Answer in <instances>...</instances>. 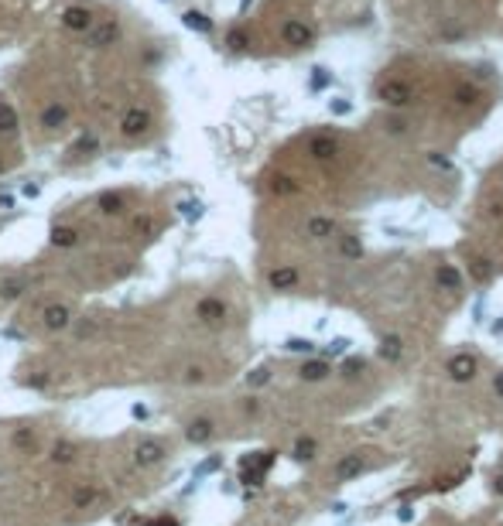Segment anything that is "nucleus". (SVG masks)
I'll return each instance as SVG.
<instances>
[{"mask_svg":"<svg viewBox=\"0 0 503 526\" xmlns=\"http://www.w3.org/2000/svg\"><path fill=\"white\" fill-rule=\"evenodd\" d=\"M151 123H154V116H151L147 106H130V109L120 116V137H127V140L144 137V134L151 130Z\"/></svg>","mask_w":503,"mask_h":526,"instance_id":"nucleus-1","label":"nucleus"},{"mask_svg":"<svg viewBox=\"0 0 503 526\" xmlns=\"http://www.w3.org/2000/svg\"><path fill=\"white\" fill-rule=\"evenodd\" d=\"M116 38H120V24H116V17H113V21H100V24H93V28L86 31V48L103 52V48H110Z\"/></svg>","mask_w":503,"mask_h":526,"instance_id":"nucleus-2","label":"nucleus"},{"mask_svg":"<svg viewBox=\"0 0 503 526\" xmlns=\"http://www.w3.org/2000/svg\"><path fill=\"white\" fill-rule=\"evenodd\" d=\"M59 21H62V28H65V31H76V34H86V31L96 24L93 10H90V7H79V3L65 7V10L59 14Z\"/></svg>","mask_w":503,"mask_h":526,"instance_id":"nucleus-3","label":"nucleus"},{"mask_svg":"<svg viewBox=\"0 0 503 526\" xmlns=\"http://www.w3.org/2000/svg\"><path fill=\"white\" fill-rule=\"evenodd\" d=\"M271 465H274V451H257V454L243 458V482L247 485H260Z\"/></svg>","mask_w":503,"mask_h":526,"instance_id":"nucleus-4","label":"nucleus"},{"mask_svg":"<svg viewBox=\"0 0 503 526\" xmlns=\"http://www.w3.org/2000/svg\"><path fill=\"white\" fill-rule=\"evenodd\" d=\"M281 41H285V45H291V48H311L315 31H311L305 21L291 17V21H285V24H281Z\"/></svg>","mask_w":503,"mask_h":526,"instance_id":"nucleus-5","label":"nucleus"},{"mask_svg":"<svg viewBox=\"0 0 503 526\" xmlns=\"http://www.w3.org/2000/svg\"><path fill=\"white\" fill-rule=\"evenodd\" d=\"M165 454H168L165 441H158V438H144L141 444H137V448H134V465H137V468H151V465L165 461Z\"/></svg>","mask_w":503,"mask_h":526,"instance_id":"nucleus-6","label":"nucleus"},{"mask_svg":"<svg viewBox=\"0 0 503 526\" xmlns=\"http://www.w3.org/2000/svg\"><path fill=\"white\" fill-rule=\"evenodd\" d=\"M226 315H229V308H226L223 297H202L199 304H196V318H199L202 325H223Z\"/></svg>","mask_w":503,"mask_h":526,"instance_id":"nucleus-7","label":"nucleus"},{"mask_svg":"<svg viewBox=\"0 0 503 526\" xmlns=\"http://www.w3.org/2000/svg\"><path fill=\"white\" fill-rule=\"evenodd\" d=\"M476 372H480L476 355H469V352H455V355L449 359V376H452L455 383H469Z\"/></svg>","mask_w":503,"mask_h":526,"instance_id":"nucleus-8","label":"nucleus"},{"mask_svg":"<svg viewBox=\"0 0 503 526\" xmlns=\"http://www.w3.org/2000/svg\"><path fill=\"white\" fill-rule=\"evenodd\" d=\"M377 99L387 103V106H407L411 103V86L401 79H387L384 86L377 89Z\"/></svg>","mask_w":503,"mask_h":526,"instance_id":"nucleus-9","label":"nucleus"},{"mask_svg":"<svg viewBox=\"0 0 503 526\" xmlns=\"http://www.w3.org/2000/svg\"><path fill=\"white\" fill-rule=\"evenodd\" d=\"M41 322H45V328L48 332H62V328H69L72 325V308L69 304H48L45 311H41Z\"/></svg>","mask_w":503,"mask_h":526,"instance_id":"nucleus-10","label":"nucleus"},{"mask_svg":"<svg viewBox=\"0 0 503 526\" xmlns=\"http://www.w3.org/2000/svg\"><path fill=\"white\" fill-rule=\"evenodd\" d=\"M308 154H311L315 161H332V158L339 154V140H336L332 134H318V137L308 140Z\"/></svg>","mask_w":503,"mask_h":526,"instance_id":"nucleus-11","label":"nucleus"},{"mask_svg":"<svg viewBox=\"0 0 503 526\" xmlns=\"http://www.w3.org/2000/svg\"><path fill=\"white\" fill-rule=\"evenodd\" d=\"M69 123V106L65 103H48L45 109H41V127L45 130H59V127H65Z\"/></svg>","mask_w":503,"mask_h":526,"instance_id":"nucleus-12","label":"nucleus"},{"mask_svg":"<svg viewBox=\"0 0 503 526\" xmlns=\"http://www.w3.org/2000/svg\"><path fill=\"white\" fill-rule=\"evenodd\" d=\"M363 468H367V458H363V454H346V458L336 465V478H339V482H353Z\"/></svg>","mask_w":503,"mask_h":526,"instance_id":"nucleus-13","label":"nucleus"},{"mask_svg":"<svg viewBox=\"0 0 503 526\" xmlns=\"http://www.w3.org/2000/svg\"><path fill=\"white\" fill-rule=\"evenodd\" d=\"M267 284H271L274 291H291V287L298 284V270H295V266H274V270L267 273Z\"/></svg>","mask_w":503,"mask_h":526,"instance_id":"nucleus-14","label":"nucleus"},{"mask_svg":"<svg viewBox=\"0 0 503 526\" xmlns=\"http://www.w3.org/2000/svg\"><path fill=\"white\" fill-rule=\"evenodd\" d=\"M79 229L76 226H55L52 229V246L55 250H72V246H79Z\"/></svg>","mask_w":503,"mask_h":526,"instance_id":"nucleus-15","label":"nucleus"},{"mask_svg":"<svg viewBox=\"0 0 503 526\" xmlns=\"http://www.w3.org/2000/svg\"><path fill=\"white\" fill-rule=\"evenodd\" d=\"M212 434H216V424H212L209 417H196V421L185 428V438L192 441V444H205Z\"/></svg>","mask_w":503,"mask_h":526,"instance_id":"nucleus-16","label":"nucleus"},{"mask_svg":"<svg viewBox=\"0 0 503 526\" xmlns=\"http://www.w3.org/2000/svg\"><path fill=\"white\" fill-rule=\"evenodd\" d=\"M435 284H438L442 291H459V287H462V273H459L452 263H442V266L435 270Z\"/></svg>","mask_w":503,"mask_h":526,"instance_id":"nucleus-17","label":"nucleus"},{"mask_svg":"<svg viewBox=\"0 0 503 526\" xmlns=\"http://www.w3.org/2000/svg\"><path fill=\"white\" fill-rule=\"evenodd\" d=\"M96 205H100L103 215H123V209H127V198H123L120 191H103L100 198H96Z\"/></svg>","mask_w":503,"mask_h":526,"instance_id":"nucleus-18","label":"nucleus"},{"mask_svg":"<svg viewBox=\"0 0 503 526\" xmlns=\"http://www.w3.org/2000/svg\"><path fill=\"white\" fill-rule=\"evenodd\" d=\"M17 127H21L17 109H14L7 99H0V134H3V137H14V134H17Z\"/></svg>","mask_w":503,"mask_h":526,"instance_id":"nucleus-19","label":"nucleus"},{"mask_svg":"<svg viewBox=\"0 0 503 526\" xmlns=\"http://www.w3.org/2000/svg\"><path fill=\"white\" fill-rule=\"evenodd\" d=\"M103 499V489H96V485H79L76 492H72V506L76 509H90V506H96Z\"/></svg>","mask_w":503,"mask_h":526,"instance_id":"nucleus-20","label":"nucleus"},{"mask_svg":"<svg viewBox=\"0 0 503 526\" xmlns=\"http://www.w3.org/2000/svg\"><path fill=\"white\" fill-rule=\"evenodd\" d=\"M305 229H308V236H311V240H329V236L336 233V222H332L329 215H311Z\"/></svg>","mask_w":503,"mask_h":526,"instance_id":"nucleus-21","label":"nucleus"},{"mask_svg":"<svg viewBox=\"0 0 503 526\" xmlns=\"http://www.w3.org/2000/svg\"><path fill=\"white\" fill-rule=\"evenodd\" d=\"M182 24L196 34H212V17H205L202 10H185L182 14Z\"/></svg>","mask_w":503,"mask_h":526,"instance_id":"nucleus-22","label":"nucleus"},{"mask_svg":"<svg viewBox=\"0 0 503 526\" xmlns=\"http://www.w3.org/2000/svg\"><path fill=\"white\" fill-rule=\"evenodd\" d=\"M298 372H302V379H308V383H318V379L329 376V362L325 359H308Z\"/></svg>","mask_w":503,"mask_h":526,"instance_id":"nucleus-23","label":"nucleus"},{"mask_svg":"<svg viewBox=\"0 0 503 526\" xmlns=\"http://www.w3.org/2000/svg\"><path fill=\"white\" fill-rule=\"evenodd\" d=\"M76 454H79V448L72 441H55V448H52V461L55 465H72Z\"/></svg>","mask_w":503,"mask_h":526,"instance_id":"nucleus-24","label":"nucleus"},{"mask_svg":"<svg viewBox=\"0 0 503 526\" xmlns=\"http://www.w3.org/2000/svg\"><path fill=\"white\" fill-rule=\"evenodd\" d=\"M401 339L398 335H384V342H380V359L384 362H398L401 359Z\"/></svg>","mask_w":503,"mask_h":526,"instance_id":"nucleus-25","label":"nucleus"},{"mask_svg":"<svg viewBox=\"0 0 503 526\" xmlns=\"http://www.w3.org/2000/svg\"><path fill=\"white\" fill-rule=\"evenodd\" d=\"M10 444H14L17 451H34L38 438H34V431H31V428H17V431L10 434Z\"/></svg>","mask_w":503,"mask_h":526,"instance_id":"nucleus-26","label":"nucleus"},{"mask_svg":"<svg viewBox=\"0 0 503 526\" xmlns=\"http://www.w3.org/2000/svg\"><path fill=\"white\" fill-rule=\"evenodd\" d=\"M339 253H342L346 260H360V257H363L360 236H342V240H339Z\"/></svg>","mask_w":503,"mask_h":526,"instance_id":"nucleus-27","label":"nucleus"},{"mask_svg":"<svg viewBox=\"0 0 503 526\" xmlns=\"http://www.w3.org/2000/svg\"><path fill=\"white\" fill-rule=\"evenodd\" d=\"M315 451H318V444H315V438H298L295 441V451H291V454H295V461H311V458H315Z\"/></svg>","mask_w":503,"mask_h":526,"instance_id":"nucleus-28","label":"nucleus"},{"mask_svg":"<svg viewBox=\"0 0 503 526\" xmlns=\"http://www.w3.org/2000/svg\"><path fill=\"white\" fill-rule=\"evenodd\" d=\"M24 291H28V284H24L21 277H14V280H3V284H0V297H3V301H17Z\"/></svg>","mask_w":503,"mask_h":526,"instance_id":"nucleus-29","label":"nucleus"},{"mask_svg":"<svg viewBox=\"0 0 503 526\" xmlns=\"http://www.w3.org/2000/svg\"><path fill=\"white\" fill-rule=\"evenodd\" d=\"M247 45H250V34H247L243 28H233V31L226 34V48H229V52H243Z\"/></svg>","mask_w":503,"mask_h":526,"instance_id":"nucleus-30","label":"nucleus"},{"mask_svg":"<svg viewBox=\"0 0 503 526\" xmlns=\"http://www.w3.org/2000/svg\"><path fill=\"white\" fill-rule=\"evenodd\" d=\"M271 188L278 191V195H295L298 191V185H295V178H288V175H278L274 181H271Z\"/></svg>","mask_w":503,"mask_h":526,"instance_id":"nucleus-31","label":"nucleus"},{"mask_svg":"<svg viewBox=\"0 0 503 526\" xmlns=\"http://www.w3.org/2000/svg\"><path fill=\"white\" fill-rule=\"evenodd\" d=\"M178 212H182L189 222H196V219H202V202L199 198H196V202H192V198H189V202H178Z\"/></svg>","mask_w":503,"mask_h":526,"instance_id":"nucleus-32","label":"nucleus"},{"mask_svg":"<svg viewBox=\"0 0 503 526\" xmlns=\"http://www.w3.org/2000/svg\"><path fill=\"white\" fill-rule=\"evenodd\" d=\"M476 99H480V96H476V89H473V86H459V89H455V103H459V106H473Z\"/></svg>","mask_w":503,"mask_h":526,"instance_id":"nucleus-33","label":"nucleus"},{"mask_svg":"<svg viewBox=\"0 0 503 526\" xmlns=\"http://www.w3.org/2000/svg\"><path fill=\"white\" fill-rule=\"evenodd\" d=\"M247 383H250V386H264V383H271V369H267V366L254 369V372L247 376Z\"/></svg>","mask_w":503,"mask_h":526,"instance_id":"nucleus-34","label":"nucleus"},{"mask_svg":"<svg viewBox=\"0 0 503 526\" xmlns=\"http://www.w3.org/2000/svg\"><path fill=\"white\" fill-rule=\"evenodd\" d=\"M473 273H476V280H490V277H493V263L490 260H473Z\"/></svg>","mask_w":503,"mask_h":526,"instance_id":"nucleus-35","label":"nucleus"},{"mask_svg":"<svg viewBox=\"0 0 503 526\" xmlns=\"http://www.w3.org/2000/svg\"><path fill=\"white\" fill-rule=\"evenodd\" d=\"M329 83H332L329 69H311V89H325Z\"/></svg>","mask_w":503,"mask_h":526,"instance_id":"nucleus-36","label":"nucleus"},{"mask_svg":"<svg viewBox=\"0 0 503 526\" xmlns=\"http://www.w3.org/2000/svg\"><path fill=\"white\" fill-rule=\"evenodd\" d=\"M285 349H288V352H311V349H315V342H308V339H298V335H295V339H288V342H285Z\"/></svg>","mask_w":503,"mask_h":526,"instance_id":"nucleus-37","label":"nucleus"},{"mask_svg":"<svg viewBox=\"0 0 503 526\" xmlns=\"http://www.w3.org/2000/svg\"><path fill=\"white\" fill-rule=\"evenodd\" d=\"M353 342L349 339H332L329 346H325V355H346V349H349Z\"/></svg>","mask_w":503,"mask_h":526,"instance_id":"nucleus-38","label":"nucleus"},{"mask_svg":"<svg viewBox=\"0 0 503 526\" xmlns=\"http://www.w3.org/2000/svg\"><path fill=\"white\" fill-rule=\"evenodd\" d=\"M219 465H223V458H205V461H202L199 468H196V478H202V475H209V472H216Z\"/></svg>","mask_w":503,"mask_h":526,"instance_id":"nucleus-39","label":"nucleus"},{"mask_svg":"<svg viewBox=\"0 0 503 526\" xmlns=\"http://www.w3.org/2000/svg\"><path fill=\"white\" fill-rule=\"evenodd\" d=\"M154 229V219L151 215H137L134 219V233H151Z\"/></svg>","mask_w":503,"mask_h":526,"instance_id":"nucleus-40","label":"nucleus"},{"mask_svg":"<svg viewBox=\"0 0 503 526\" xmlns=\"http://www.w3.org/2000/svg\"><path fill=\"white\" fill-rule=\"evenodd\" d=\"M363 369V359H342V376H356Z\"/></svg>","mask_w":503,"mask_h":526,"instance_id":"nucleus-41","label":"nucleus"},{"mask_svg":"<svg viewBox=\"0 0 503 526\" xmlns=\"http://www.w3.org/2000/svg\"><path fill=\"white\" fill-rule=\"evenodd\" d=\"M24 386H31V390H45V386H48V376H45V372L28 376V379H24Z\"/></svg>","mask_w":503,"mask_h":526,"instance_id":"nucleus-42","label":"nucleus"},{"mask_svg":"<svg viewBox=\"0 0 503 526\" xmlns=\"http://www.w3.org/2000/svg\"><path fill=\"white\" fill-rule=\"evenodd\" d=\"M329 109H332L336 116H342V113H349L353 106H349V99H332V103H329Z\"/></svg>","mask_w":503,"mask_h":526,"instance_id":"nucleus-43","label":"nucleus"},{"mask_svg":"<svg viewBox=\"0 0 503 526\" xmlns=\"http://www.w3.org/2000/svg\"><path fill=\"white\" fill-rule=\"evenodd\" d=\"M144 526H182L175 516H158V520H147Z\"/></svg>","mask_w":503,"mask_h":526,"instance_id":"nucleus-44","label":"nucleus"},{"mask_svg":"<svg viewBox=\"0 0 503 526\" xmlns=\"http://www.w3.org/2000/svg\"><path fill=\"white\" fill-rule=\"evenodd\" d=\"M202 379H205V376H202V369H199V366H192V369L185 372V383H202Z\"/></svg>","mask_w":503,"mask_h":526,"instance_id":"nucleus-45","label":"nucleus"},{"mask_svg":"<svg viewBox=\"0 0 503 526\" xmlns=\"http://www.w3.org/2000/svg\"><path fill=\"white\" fill-rule=\"evenodd\" d=\"M76 151H96V137H83V140L76 144Z\"/></svg>","mask_w":503,"mask_h":526,"instance_id":"nucleus-46","label":"nucleus"},{"mask_svg":"<svg viewBox=\"0 0 503 526\" xmlns=\"http://www.w3.org/2000/svg\"><path fill=\"white\" fill-rule=\"evenodd\" d=\"M130 414H134L137 421H147V414H151V410H147L144 403H134V407H130Z\"/></svg>","mask_w":503,"mask_h":526,"instance_id":"nucleus-47","label":"nucleus"},{"mask_svg":"<svg viewBox=\"0 0 503 526\" xmlns=\"http://www.w3.org/2000/svg\"><path fill=\"white\" fill-rule=\"evenodd\" d=\"M398 520H401V523H411V520H414V509H411V506H401V509H398Z\"/></svg>","mask_w":503,"mask_h":526,"instance_id":"nucleus-48","label":"nucleus"},{"mask_svg":"<svg viewBox=\"0 0 503 526\" xmlns=\"http://www.w3.org/2000/svg\"><path fill=\"white\" fill-rule=\"evenodd\" d=\"M21 191H24L28 198H38V191H41V185H31V181H28V185H24Z\"/></svg>","mask_w":503,"mask_h":526,"instance_id":"nucleus-49","label":"nucleus"},{"mask_svg":"<svg viewBox=\"0 0 503 526\" xmlns=\"http://www.w3.org/2000/svg\"><path fill=\"white\" fill-rule=\"evenodd\" d=\"M493 390H497V397L503 400V372H497V379H493Z\"/></svg>","mask_w":503,"mask_h":526,"instance_id":"nucleus-50","label":"nucleus"},{"mask_svg":"<svg viewBox=\"0 0 503 526\" xmlns=\"http://www.w3.org/2000/svg\"><path fill=\"white\" fill-rule=\"evenodd\" d=\"M0 209H14V195H0Z\"/></svg>","mask_w":503,"mask_h":526,"instance_id":"nucleus-51","label":"nucleus"},{"mask_svg":"<svg viewBox=\"0 0 503 526\" xmlns=\"http://www.w3.org/2000/svg\"><path fill=\"white\" fill-rule=\"evenodd\" d=\"M493 489H497V496H503V475H497V482H493Z\"/></svg>","mask_w":503,"mask_h":526,"instance_id":"nucleus-52","label":"nucleus"},{"mask_svg":"<svg viewBox=\"0 0 503 526\" xmlns=\"http://www.w3.org/2000/svg\"><path fill=\"white\" fill-rule=\"evenodd\" d=\"M250 3H254V0H240V10H247V7H250Z\"/></svg>","mask_w":503,"mask_h":526,"instance_id":"nucleus-53","label":"nucleus"},{"mask_svg":"<svg viewBox=\"0 0 503 526\" xmlns=\"http://www.w3.org/2000/svg\"><path fill=\"white\" fill-rule=\"evenodd\" d=\"M493 332H503V322H497V325H493Z\"/></svg>","mask_w":503,"mask_h":526,"instance_id":"nucleus-54","label":"nucleus"},{"mask_svg":"<svg viewBox=\"0 0 503 526\" xmlns=\"http://www.w3.org/2000/svg\"><path fill=\"white\" fill-rule=\"evenodd\" d=\"M0 175H3V161H0Z\"/></svg>","mask_w":503,"mask_h":526,"instance_id":"nucleus-55","label":"nucleus"},{"mask_svg":"<svg viewBox=\"0 0 503 526\" xmlns=\"http://www.w3.org/2000/svg\"><path fill=\"white\" fill-rule=\"evenodd\" d=\"M0 478H3V475H0Z\"/></svg>","mask_w":503,"mask_h":526,"instance_id":"nucleus-56","label":"nucleus"}]
</instances>
